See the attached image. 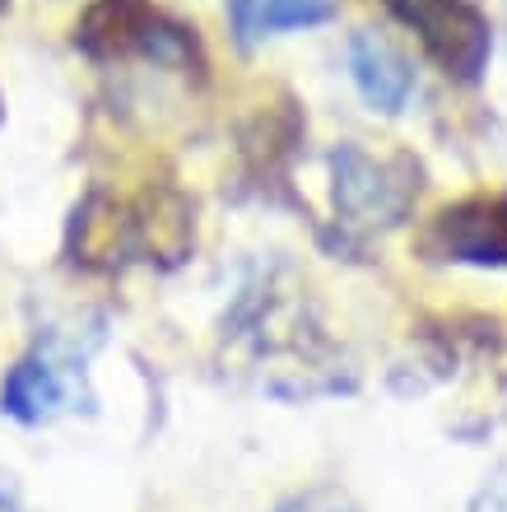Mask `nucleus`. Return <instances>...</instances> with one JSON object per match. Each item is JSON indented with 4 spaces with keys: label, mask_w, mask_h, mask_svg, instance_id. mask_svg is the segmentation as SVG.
<instances>
[{
    "label": "nucleus",
    "mask_w": 507,
    "mask_h": 512,
    "mask_svg": "<svg viewBox=\"0 0 507 512\" xmlns=\"http://www.w3.org/2000/svg\"><path fill=\"white\" fill-rule=\"evenodd\" d=\"M75 47L89 61H149L163 70H201L196 28L159 10L154 0H94L75 24Z\"/></svg>",
    "instance_id": "1"
},
{
    "label": "nucleus",
    "mask_w": 507,
    "mask_h": 512,
    "mask_svg": "<svg viewBox=\"0 0 507 512\" xmlns=\"http://www.w3.org/2000/svg\"><path fill=\"white\" fill-rule=\"evenodd\" d=\"M382 10L419 38L424 56L456 84H480L494 52L489 14L475 0H377Z\"/></svg>",
    "instance_id": "2"
},
{
    "label": "nucleus",
    "mask_w": 507,
    "mask_h": 512,
    "mask_svg": "<svg viewBox=\"0 0 507 512\" xmlns=\"http://www.w3.org/2000/svg\"><path fill=\"white\" fill-rule=\"evenodd\" d=\"M419 196V163L405 154H368L340 145L331 154V201L349 229H391L410 215Z\"/></svg>",
    "instance_id": "3"
},
{
    "label": "nucleus",
    "mask_w": 507,
    "mask_h": 512,
    "mask_svg": "<svg viewBox=\"0 0 507 512\" xmlns=\"http://www.w3.org/2000/svg\"><path fill=\"white\" fill-rule=\"evenodd\" d=\"M428 261L452 266H503L507 270V196H466L433 215L419 238Z\"/></svg>",
    "instance_id": "4"
},
{
    "label": "nucleus",
    "mask_w": 507,
    "mask_h": 512,
    "mask_svg": "<svg viewBox=\"0 0 507 512\" xmlns=\"http://www.w3.org/2000/svg\"><path fill=\"white\" fill-rule=\"evenodd\" d=\"M80 368L52 350H33L0 382V410L19 424H52L56 415L75 410Z\"/></svg>",
    "instance_id": "5"
},
{
    "label": "nucleus",
    "mask_w": 507,
    "mask_h": 512,
    "mask_svg": "<svg viewBox=\"0 0 507 512\" xmlns=\"http://www.w3.org/2000/svg\"><path fill=\"white\" fill-rule=\"evenodd\" d=\"M349 75H354V89L363 94V103L373 112H382V117L405 112V103L414 94L410 56L391 38L373 33V28H363V33L349 38Z\"/></svg>",
    "instance_id": "6"
},
{
    "label": "nucleus",
    "mask_w": 507,
    "mask_h": 512,
    "mask_svg": "<svg viewBox=\"0 0 507 512\" xmlns=\"http://www.w3.org/2000/svg\"><path fill=\"white\" fill-rule=\"evenodd\" d=\"M335 0H228V24L242 47H256L280 33H303V28L331 24Z\"/></svg>",
    "instance_id": "7"
},
{
    "label": "nucleus",
    "mask_w": 507,
    "mask_h": 512,
    "mask_svg": "<svg viewBox=\"0 0 507 512\" xmlns=\"http://www.w3.org/2000/svg\"><path fill=\"white\" fill-rule=\"evenodd\" d=\"M280 512H354V508H349V499L345 494H335V489H312V494L289 499Z\"/></svg>",
    "instance_id": "8"
},
{
    "label": "nucleus",
    "mask_w": 507,
    "mask_h": 512,
    "mask_svg": "<svg viewBox=\"0 0 507 512\" xmlns=\"http://www.w3.org/2000/svg\"><path fill=\"white\" fill-rule=\"evenodd\" d=\"M5 10H10V0H0V14H5Z\"/></svg>",
    "instance_id": "9"
},
{
    "label": "nucleus",
    "mask_w": 507,
    "mask_h": 512,
    "mask_svg": "<svg viewBox=\"0 0 507 512\" xmlns=\"http://www.w3.org/2000/svg\"><path fill=\"white\" fill-rule=\"evenodd\" d=\"M0 122H5V103H0Z\"/></svg>",
    "instance_id": "10"
}]
</instances>
